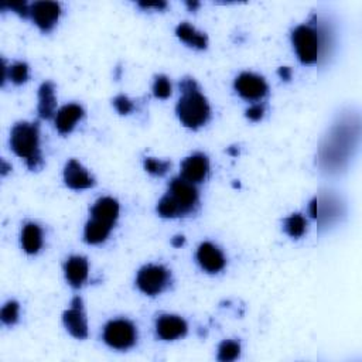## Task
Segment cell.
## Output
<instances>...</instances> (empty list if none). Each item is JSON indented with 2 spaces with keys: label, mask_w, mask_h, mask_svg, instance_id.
Segmentation results:
<instances>
[{
  "label": "cell",
  "mask_w": 362,
  "mask_h": 362,
  "mask_svg": "<svg viewBox=\"0 0 362 362\" xmlns=\"http://www.w3.org/2000/svg\"><path fill=\"white\" fill-rule=\"evenodd\" d=\"M172 281L170 272L161 265L143 266L136 278V285L140 292L147 296H157L167 289Z\"/></svg>",
  "instance_id": "cell-7"
},
{
  "label": "cell",
  "mask_w": 362,
  "mask_h": 362,
  "mask_svg": "<svg viewBox=\"0 0 362 362\" xmlns=\"http://www.w3.org/2000/svg\"><path fill=\"white\" fill-rule=\"evenodd\" d=\"M265 114V108L262 105H252L246 109V118L252 122H259L263 118Z\"/></svg>",
  "instance_id": "cell-31"
},
{
  "label": "cell",
  "mask_w": 362,
  "mask_h": 362,
  "mask_svg": "<svg viewBox=\"0 0 362 362\" xmlns=\"http://www.w3.org/2000/svg\"><path fill=\"white\" fill-rule=\"evenodd\" d=\"M176 34L183 42H185V44H188L191 47H196L198 50H205L208 46L207 36L204 33L197 31L193 26L188 25V23L179 25L176 29Z\"/></svg>",
  "instance_id": "cell-22"
},
{
  "label": "cell",
  "mask_w": 362,
  "mask_h": 362,
  "mask_svg": "<svg viewBox=\"0 0 362 362\" xmlns=\"http://www.w3.org/2000/svg\"><path fill=\"white\" fill-rule=\"evenodd\" d=\"M10 147L12 151L21 159H25L30 170H37L41 163L40 152V129L38 123L18 122L13 126L10 132Z\"/></svg>",
  "instance_id": "cell-4"
},
{
  "label": "cell",
  "mask_w": 362,
  "mask_h": 362,
  "mask_svg": "<svg viewBox=\"0 0 362 362\" xmlns=\"http://www.w3.org/2000/svg\"><path fill=\"white\" fill-rule=\"evenodd\" d=\"M292 42L297 57L303 64L310 66V64L318 61L323 49V41L320 31L315 30L313 26L302 25L296 27L292 33Z\"/></svg>",
  "instance_id": "cell-5"
},
{
  "label": "cell",
  "mask_w": 362,
  "mask_h": 362,
  "mask_svg": "<svg viewBox=\"0 0 362 362\" xmlns=\"http://www.w3.org/2000/svg\"><path fill=\"white\" fill-rule=\"evenodd\" d=\"M114 106H115V109L120 115H129L135 109L133 102L129 98H127V96H125V95H118L114 99Z\"/></svg>",
  "instance_id": "cell-29"
},
{
  "label": "cell",
  "mask_w": 362,
  "mask_h": 362,
  "mask_svg": "<svg viewBox=\"0 0 362 362\" xmlns=\"http://www.w3.org/2000/svg\"><path fill=\"white\" fill-rule=\"evenodd\" d=\"M184 242H185L184 237H176V238H173V241H172V245H173L174 248H180V246H183V245H184Z\"/></svg>",
  "instance_id": "cell-34"
},
{
  "label": "cell",
  "mask_w": 362,
  "mask_h": 362,
  "mask_svg": "<svg viewBox=\"0 0 362 362\" xmlns=\"http://www.w3.org/2000/svg\"><path fill=\"white\" fill-rule=\"evenodd\" d=\"M197 261L208 273H218L225 268L224 253L211 242H204L197 250Z\"/></svg>",
  "instance_id": "cell-13"
},
{
  "label": "cell",
  "mask_w": 362,
  "mask_h": 362,
  "mask_svg": "<svg viewBox=\"0 0 362 362\" xmlns=\"http://www.w3.org/2000/svg\"><path fill=\"white\" fill-rule=\"evenodd\" d=\"M359 135L358 123L341 122L331 127L320 148V166L327 173H338L346 167Z\"/></svg>",
  "instance_id": "cell-1"
},
{
  "label": "cell",
  "mask_w": 362,
  "mask_h": 362,
  "mask_svg": "<svg viewBox=\"0 0 362 362\" xmlns=\"http://www.w3.org/2000/svg\"><path fill=\"white\" fill-rule=\"evenodd\" d=\"M29 78V66L26 62H14L13 66L9 67V79L16 83L21 85L25 83Z\"/></svg>",
  "instance_id": "cell-26"
},
{
  "label": "cell",
  "mask_w": 362,
  "mask_h": 362,
  "mask_svg": "<svg viewBox=\"0 0 362 362\" xmlns=\"http://www.w3.org/2000/svg\"><path fill=\"white\" fill-rule=\"evenodd\" d=\"M187 323L179 315L163 314L156 322V333L164 341H173L187 334Z\"/></svg>",
  "instance_id": "cell-12"
},
{
  "label": "cell",
  "mask_w": 362,
  "mask_h": 362,
  "mask_svg": "<svg viewBox=\"0 0 362 362\" xmlns=\"http://www.w3.org/2000/svg\"><path fill=\"white\" fill-rule=\"evenodd\" d=\"M112 228L114 227L109 224H105L102 221L91 218L87 222V225H85V231H83L85 242L91 244V245H98V244L105 242L106 238L109 237Z\"/></svg>",
  "instance_id": "cell-21"
},
{
  "label": "cell",
  "mask_w": 362,
  "mask_h": 362,
  "mask_svg": "<svg viewBox=\"0 0 362 362\" xmlns=\"http://www.w3.org/2000/svg\"><path fill=\"white\" fill-rule=\"evenodd\" d=\"M307 222L302 214H293L285 220L283 229L290 238H300L305 235Z\"/></svg>",
  "instance_id": "cell-23"
},
{
  "label": "cell",
  "mask_w": 362,
  "mask_h": 362,
  "mask_svg": "<svg viewBox=\"0 0 362 362\" xmlns=\"http://www.w3.org/2000/svg\"><path fill=\"white\" fill-rule=\"evenodd\" d=\"M235 90L248 101H258L268 94V83L257 74L242 73L235 79Z\"/></svg>",
  "instance_id": "cell-10"
},
{
  "label": "cell",
  "mask_w": 362,
  "mask_h": 362,
  "mask_svg": "<svg viewBox=\"0 0 362 362\" xmlns=\"http://www.w3.org/2000/svg\"><path fill=\"white\" fill-rule=\"evenodd\" d=\"M61 14V8L57 2H34L30 6V17L36 26L44 33H49L57 25Z\"/></svg>",
  "instance_id": "cell-9"
},
{
  "label": "cell",
  "mask_w": 362,
  "mask_h": 362,
  "mask_svg": "<svg viewBox=\"0 0 362 362\" xmlns=\"http://www.w3.org/2000/svg\"><path fill=\"white\" fill-rule=\"evenodd\" d=\"M30 6L31 5H27L26 2H13V3H2V5H0L2 10H5V9L13 10V12H16L20 17H23V18L30 17Z\"/></svg>",
  "instance_id": "cell-30"
},
{
  "label": "cell",
  "mask_w": 362,
  "mask_h": 362,
  "mask_svg": "<svg viewBox=\"0 0 362 362\" xmlns=\"http://www.w3.org/2000/svg\"><path fill=\"white\" fill-rule=\"evenodd\" d=\"M57 99L54 83L46 81L38 88V115L41 119H51L55 115Z\"/></svg>",
  "instance_id": "cell-18"
},
{
  "label": "cell",
  "mask_w": 362,
  "mask_h": 362,
  "mask_svg": "<svg viewBox=\"0 0 362 362\" xmlns=\"http://www.w3.org/2000/svg\"><path fill=\"white\" fill-rule=\"evenodd\" d=\"M278 74L279 77L283 79V81H290L292 79V70L289 67H281L278 70Z\"/></svg>",
  "instance_id": "cell-33"
},
{
  "label": "cell",
  "mask_w": 362,
  "mask_h": 362,
  "mask_svg": "<svg viewBox=\"0 0 362 362\" xmlns=\"http://www.w3.org/2000/svg\"><path fill=\"white\" fill-rule=\"evenodd\" d=\"M310 214L315 220V216H317V201H315V198L311 200V203H310Z\"/></svg>",
  "instance_id": "cell-35"
},
{
  "label": "cell",
  "mask_w": 362,
  "mask_h": 362,
  "mask_svg": "<svg viewBox=\"0 0 362 362\" xmlns=\"http://www.w3.org/2000/svg\"><path fill=\"white\" fill-rule=\"evenodd\" d=\"M21 246L29 255H36L42 246V231L37 224L29 222L21 231Z\"/></svg>",
  "instance_id": "cell-20"
},
{
  "label": "cell",
  "mask_w": 362,
  "mask_h": 362,
  "mask_svg": "<svg viewBox=\"0 0 362 362\" xmlns=\"http://www.w3.org/2000/svg\"><path fill=\"white\" fill-rule=\"evenodd\" d=\"M136 327L125 318L112 320L103 328V341L114 350H129L136 344Z\"/></svg>",
  "instance_id": "cell-6"
},
{
  "label": "cell",
  "mask_w": 362,
  "mask_h": 362,
  "mask_svg": "<svg viewBox=\"0 0 362 362\" xmlns=\"http://www.w3.org/2000/svg\"><path fill=\"white\" fill-rule=\"evenodd\" d=\"M67 282L74 287L79 289L88 279V261L82 257H71L64 266Z\"/></svg>",
  "instance_id": "cell-16"
},
{
  "label": "cell",
  "mask_w": 362,
  "mask_h": 362,
  "mask_svg": "<svg viewBox=\"0 0 362 362\" xmlns=\"http://www.w3.org/2000/svg\"><path fill=\"white\" fill-rule=\"evenodd\" d=\"M153 94L159 99H167L172 95V83L166 75H157L153 83Z\"/></svg>",
  "instance_id": "cell-27"
},
{
  "label": "cell",
  "mask_w": 362,
  "mask_h": 362,
  "mask_svg": "<svg viewBox=\"0 0 362 362\" xmlns=\"http://www.w3.org/2000/svg\"><path fill=\"white\" fill-rule=\"evenodd\" d=\"M64 181L67 187L73 190H87L95 185V180L90 173L85 170L79 161L70 160L64 168Z\"/></svg>",
  "instance_id": "cell-14"
},
{
  "label": "cell",
  "mask_w": 362,
  "mask_h": 362,
  "mask_svg": "<svg viewBox=\"0 0 362 362\" xmlns=\"http://www.w3.org/2000/svg\"><path fill=\"white\" fill-rule=\"evenodd\" d=\"M62 322H64V326H66L67 331L73 337H75L78 339H83V338L88 337L87 317H85V313H83L82 300L79 299L78 296L73 299L71 307L64 311Z\"/></svg>",
  "instance_id": "cell-8"
},
{
  "label": "cell",
  "mask_w": 362,
  "mask_h": 362,
  "mask_svg": "<svg viewBox=\"0 0 362 362\" xmlns=\"http://www.w3.org/2000/svg\"><path fill=\"white\" fill-rule=\"evenodd\" d=\"M187 6L191 9V10H196L198 6H200V3H197V2H194V3H191V2H187Z\"/></svg>",
  "instance_id": "cell-37"
},
{
  "label": "cell",
  "mask_w": 362,
  "mask_h": 362,
  "mask_svg": "<svg viewBox=\"0 0 362 362\" xmlns=\"http://www.w3.org/2000/svg\"><path fill=\"white\" fill-rule=\"evenodd\" d=\"M83 118V109L77 103H68L57 112L55 127L61 135H68L73 132L77 122Z\"/></svg>",
  "instance_id": "cell-15"
},
{
  "label": "cell",
  "mask_w": 362,
  "mask_h": 362,
  "mask_svg": "<svg viewBox=\"0 0 362 362\" xmlns=\"http://www.w3.org/2000/svg\"><path fill=\"white\" fill-rule=\"evenodd\" d=\"M241 355V346L233 339H225L218 347V361L231 362Z\"/></svg>",
  "instance_id": "cell-24"
},
{
  "label": "cell",
  "mask_w": 362,
  "mask_h": 362,
  "mask_svg": "<svg viewBox=\"0 0 362 362\" xmlns=\"http://www.w3.org/2000/svg\"><path fill=\"white\" fill-rule=\"evenodd\" d=\"M139 6L143 8V9H157V10H161V9H164L167 5H166L164 2H157V3H143V2H140Z\"/></svg>",
  "instance_id": "cell-32"
},
{
  "label": "cell",
  "mask_w": 362,
  "mask_h": 362,
  "mask_svg": "<svg viewBox=\"0 0 362 362\" xmlns=\"http://www.w3.org/2000/svg\"><path fill=\"white\" fill-rule=\"evenodd\" d=\"M317 216L315 220L320 222V225H330L335 220H338L341 214V204H339L334 197H322L317 198Z\"/></svg>",
  "instance_id": "cell-19"
},
{
  "label": "cell",
  "mask_w": 362,
  "mask_h": 362,
  "mask_svg": "<svg viewBox=\"0 0 362 362\" xmlns=\"http://www.w3.org/2000/svg\"><path fill=\"white\" fill-rule=\"evenodd\" d=\"M9 170H12V166H9L5 160L2 161V176H6Z\"/></svg>",
  "instance_id": "cell-36"
},
{
  "label": "cell",
  "mask_w": 362,
  "mask_h": 362,
  "mask_svg": "<svg viewBox=\"0 0 362 362\" xmlns=\"http://www.w3.org/2000/svg\"><path fill=\"white\" fill-rule=\"evenodd\" d=\"M198 204V191L196 184L183 177L173 179L167 194L159 201L157 212L163 218L184 217L193 212Z\"/></svg>",
  "instance_id": "cell-3"
},
{
  "label": "cell",
  "mask_w": 362,
  "mask_h": 362,
  "mask_svg": "<svg viewBox=\"0 0 362 362\" xmlns=\"http://www.w3.org/2000/svg\"><path fill=\"white\" fill-rule=\"evenodd\" d=\"M18 303L17 302H8L3 309L2 313H0V318H2L3 324L6 326H13L17 323L18 320Z\"/></svg>",
  "instance_id": "cell-28"
},
{
  "label": "cell",
  "mask_w": 362,
  "mask_h": 362,
  "mask_svg": "<svg viewBox=\"0 0 362 362\" xmlns=\"http://www.w3.org/2000/svg\"><path fill=\"white\" fill-rule=\"evenodd\" d=\"M181 98L177 103V116L188 129H198L204 126L211 116L207 98L200 92L197 82L193 78H184L180 82Z\"/></svg>",
  "instance_id": "cell-2"
},
{
  "label": "cell",
  "mask_w": 362,
  "mask_h": 362,
  "mask_svg": "<svg viewBox=\"0 0 362 362\" xmlns=\"http://www.w3.org/2000/svg\"><path fill=\"white\" fill-rule=\"evenodd\" d=\"M209 172L208 157L203 153H196L181 163V177L193 184L203 183Z\"/></svg>",
  "instance_id": "cell-11"
},
{
  "label": "cell",
  "mask_w": 362,
  "mask_h": 362,
  "mask_svg": "<svg viewBox=\"0 0 362 362\" xmlns=\"http://www.w3.org/2000/svg\"><path fill=\"white\" fill-rule=\"evenodd\" d=\"M119 217V204L111 197L99 198L91 208V218L114 227Z\"/></svg>",
  "instance_id": "cell-17"
},
{
  "label": "cell",
  "mask_w": 362,
  "mask_h": 362,
  "mask_svg": "<svg viewBox=\"0 0 362 362\" xmlns=\"http://www.w3.org/2000/svg\"><path fill=\"white\" fill-rule=\"evenodd\" d=\"M144 170L152 176H156V177H161L164 176L167 172L170 166H172V163L170 161H163V160H157V159H153V157H146L144 159Z\"/></svg>",
  "instance_id": "cell-25"
}]
</instances>
